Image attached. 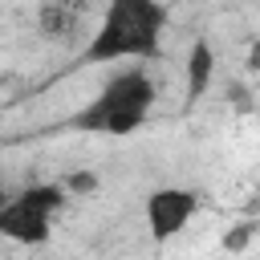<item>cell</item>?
Here are the masks:
<instances>
[{"instance_id":"1","label":"cell","mask_w":260,"mask_h":260,"mask_svg":"<svg viewBox=\"0 0 260 260\" xmlns=\"http://www.w3.org/2000/svg\"><path fill=\"white\" fill-rule=\"evenodd\" d=\"M162 28H167L162 0H106L102 20L89 32L77 65L154 61L162 53Z\"/></svg>"},{"instance_id":"2","label":"cell","mask_w":260,"mask_h":260,"mask_svg":"<svg viewBox=\"0 0 260 260\" xmlns=\"http://www.w3.org/2000/svg\"><path fill=\"white\" fill-rule=\"evenodd\" d=\"M154 98H158V89L142 69H122L102 85V93L93 102H85L77 114H69L65 126L81 130V134H134L146 122V114L154 110Z\"/></svg>"},{"instance_id":"3","label":"cell","mask_w":260,"mask_h":260,"mask_svg":"<svg viewBox=\"0 0 260 260\" xmlns=\"http://www.w3.org/2000/svg\"><path fill=\"white\" fill-rule=\"evenodd\" d=\"M65 187L61 183H32L20 195H8V203L0 207V236L12 244H45L53 236V215L65 207Z\"/></svg>"},{"instance_id":"4","label":"cell","mask_w":260,"mask_h":260,"mask_svg":"<svg viewBox=\"0 0 260 260\" xmlns=\"http://www.w3.org/2000/svg\"><path fill=\"white\" fill-rule=\"evenodd\" d=\"M199 211V195L191 187H158L146 195V228H150V240H175L187 219Z\"/></svg>"},{"instance_id":"5","label":"cell","mask_w":260,"mask_h":260,"mask_svg":"<svg viewBox=\"0 0 260 260\" xmlns=\"http://www.w3.org/2000/svg\"><path fill=\"white\" fill-rule=\"evenodd\" d=\"M93 16V0H41L37 32L49 45H73Z\"/></svg>"},{"instance_id":"6","label":"cell","mask_w":260,"mask_h":260,"mask_svg":"<svg viewBox=\"0 0 260 260\" xmlns=\"http://www.w3.org/2000/svg\"><path fill=\"white\" fill-rule=\"evenodd\" d=\"M215 65H219V61H215L211 41H207V37H195L191 49H187V102H199V98L211 89Z\"/></svg>"},{"instance_id":"7","label":"cell","mask_w":260,"mask_h":260,"mask_svg":"<svg viewBox=\"0 0 260 260\" xmlns=\"http://www.w3.org/2000/svg\"><path fill=\"white\" fill-rule=\"evenodd\" d=\"M61 187H65V195H98L102 179H98V171H69Z\"/></svg>"},{"instance_id":"8","label":"cell","mask_w":260,"mask_h":260,"mask_svg":"<svg viewBox=\"0 0 260 260\" xmlns=\"http://www.w3.org/2000/svg\"><path fill=\"white\" fill-rule=\"evenodd\" d=\"M252 236H256V223H252V219H240L236 228H228L223 248H228V252H244V248L252 244Z\"/></svg>"},{"instance_id":"9","label":"cell","mask_w":260,"mask_h":260,"mask_svg":"<svg viewBox=\"0 0 260 260\" xmlns=\"http://www.w3.org/2000/svg\"><path fill=\"white\" fill-rule=\"evenodd\" d=\"M4 203H8V191H0V207H4Z\"/></svg>"}]
</instances>
